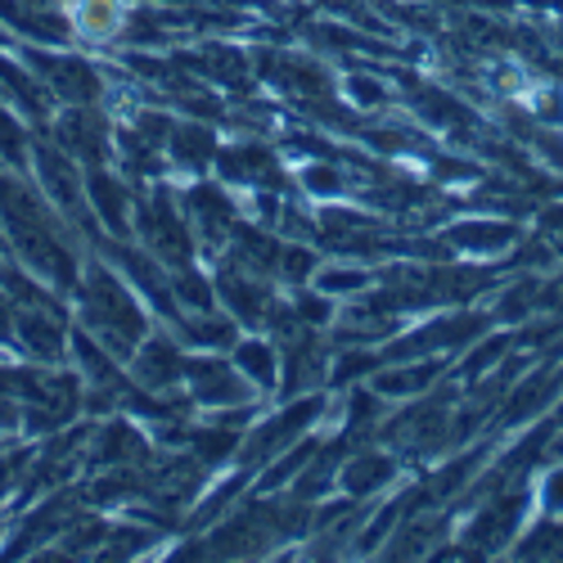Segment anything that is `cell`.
Wrapping results in <instances>:
<instances>
[{"label": "cell", "mask_w": 563, "mask_h": 563, "mask_svg": "<svg viewBox=\"0 0 563 563\" xmlns=\"http://www.w3.org/2000/svg\"><path fill=\"white\" fill-rule=\"evenodd\" d=\"M519 514H523V496L519 492H505V496H496L487 509H483V519L468 528V545H500L514 528H519Z\"/></svg>", "instance_id": "cell-5"}, {"label": "cell", "mask_w": 563, "mask_h": 563, "mask_svg": "<svg viewBox=\"0 0 563 563\" xmlns=\"http://www.w3.org/2000/svg\"><path fill=\"white\" fill-rule=\"evenodd\" d=\"M554 388H559V379H554V374H537L532 384H523L519 393L509 397V406H505V419L514 424V419H523V415H537V406H545V401L554 397Z\"/></svg>", "instance_id": "cell-19"}, {"label": "cell", "mask_w": 563, "mask_h": 563, "mask_svg": "<svg viewBox=\"0 0 563 563\" xmlns=\"http://www.w3.org/2000/svg\"><path fill=\"white\" fill-rule=\"evenodd\" d=\"M190 339H195V343H208V347H221V343H230V324L195 320V324H190Z\"/></svg>", "instance_id": "cell-31"}, {"label": "cell", "mask_w": 563, "mask_h": 563, "mask_svg": "<svg viewBox=\"0 0 563 563\" xmlns=\"http://www.w3.org/2000/svg\"><path fill=\"white\" fill-rule=\"evenodd\" d=\"M77 356L86 361V369H90V374H96V379H100V384H109V379H113V365L104 361V352H100L96 343H90V339H77Z\"/></svg>", "instance_id": "cell-28"}, {"label": "cell", "mask_w": 563, "mask_h": 563, "mask_svg": "<svg viewBox=\"0 0 563 563\" xmlns=\"http://www.w3.org/2000/svg\"><path fill=\"white\" fill-rule=\"evenodd\" d=\"M550 550H563V528H559V523H545V528L523 545V554H550Z\"/></svg>", "instance_id": "cell-33"}, {"label": "cell", "mask_w": 563, "mask_h": 563, "mask_svg": "<svg viewBox=\"0 0 563 563\" xmlns=\"http://www.w3.org/2000/svg\"><path fill=\"white\" fill-rule=\"evenodd\" d=\"M483 316H474V311H464V316H446V320H438V324H429V330H419V334H410L406 343H397L388 356H419V352H438V347H460V343H468L478 330H483Z\"/></svg>", "instance_id": "cell-3"}, {"label": "cell", "mask_w": 563, "mask_h": 563, "mask_svg": "<svg viewBox=\"0 0 563 563\" xmlns=\"http://www.w3.org/2000/svg\"><path fill=\"white\" fill-rule=\"evenodd\" d=\"M19 334H23V343H27L36 356H59V324L45 320L41 311H27V316L19 320Z\"/></svg>", "instance_id": "cell-20"}, {"label": "cell", "mask_w": 563, "mask_h": 563, "mask_svg": "<svg viewBox=\"0 0 563 563\" xmlns=\"http://www.w3.org/2000/svg\"><path fill=\"white\" fill-rule=\"evenodd\" d=\"M324 316H330L324 298H302V302H298V320H324Z\"/></svg>", "instance_id": "cell-38"}, {"label": "cell", "mask_w": 563, "mask_h": 563, "mask_svg": "<svg viewBox=\"0 0 563 563\" xmlns=\"http://www.w3.org/2000/svg\"><path fill=\"white\" fill-rule=\"evenodd\" d=\"M279 262H285V275H289V279H307V275H311V253H302V249L285 253Z\"/></svg>", "instance_id": "cell-34"}, {"label": "cell", "mask_w": 563, "mask_h": 563, "mask_svg": "<svg viewBox=\"0 0 563 563\" xmlns=\"http://www.w3.org/2000/svg\"><path fill=\"white\" fill-rule=\"evenodd\" d=\"M10 334V311H5V302H0V339Z\"/></svg>", "instance_id": "cell-39"}, {"label": "cell", "mask_w": 563, "mask_h": 563, "mask_svg": "<svg viewBox=\"0 0 563 563\" xmlns=\"http://www.w3.org/2000/svg\"><path fill=\"white\" fill-rule=\"evenodd\" d=\"M195 446H199V460H221V455H230L234 438L230 433H199Z\"/></svg>", "instance_id": "cell-32"}, {"label": "cell", "mask_w": 563, "mask_h": 563, "mask_svg": "<svg viewBox=\"0 0 563 563\" xmlns=\"http://www.w3.org/2000/svg\"><path fill=\"white\" fill-rule=\"evenodd\" d=\"M86 316L90 324H96V334L104 347L113 352H131L135 339L145 334V320H140L135 302L118 289V279H109L104 271L90 275V285H86Z\"/></svg>", "instance_id": "cell-1"}, {"label": "cell", "mask_w": 563, "mask_h": 563, "mask_svg": "<svg viewBox=\"0 0 563 563\" xmlns=\"http://www.w3.org/2000/svg\"><path fill=\"white\" fill-rule=\"evenodd\" d=\"M320 289L324 294H356V289H365V275L361 271H324Z\"/></svg>", "instance_id": "cell-27"}, {"label": "cell", "mask_w": 563, "mask_h": 563, "mask_svg": "<svg viewBox=\"0 0 563 563\" xmlns=\"http://www.w3.org/2000/svg\"><path fill=\"white\" fill-rule=\"evenodd\" d=\"M505 347H509L505 339H492V343H483V347H478L474 356H468V361H464V369H460V374H464V379H478V374H483L487 365H496V361L505 356Z\"/></svg>", "instance_id": "cell-25"}, {"label": "cell", "mask_w": 563, "mask_h": 563, "mask_svg": "<svg viewBox=\"0 0 563 563\" xmlns=\"http://www.w3.org/2000/svg\"><path fill=\"white\" fill-rule=\"evenodd\" d=\"M541 225H545L550 240L563 244V208H545V212H541Z\"/></svg>", "instance_id": "cell-37"}, {"label": "cell", "mask_w": 563, "mask_h": 563, "mask_svg": "<svg viewBox=\"0 0 563 563\" xmlns=\"http://www.w3.org/2000/svg\"><path fill=\"white\" fill-rule=\"evenodd\" d=\"M433 374H438L433 361H424V365H406V369L379 374V379H374V393H379V397H410V393H424V388L433 384Z\"/></svg>", "instance_id": "cell-15"}, {"label": "cell", "mask_w": 563, "mask_h": 563, "mask_svg": "<svg viewBox=\"0 0 563 563\" xmlns=\"http://www.w3.org/2000/svg\"><path fill=\"white\" fill-rule=\"evenodd\" d=\"M451 244H455V249H474V253H496V249L514 244V225H505V221H468V225H451Z\"/></svg>", "instance_id": "cell-10"}, {"label": "cell", "mask_w": 563, "mask_h": 563, "mask_svg": "<svg viewBox=\"0 0 563 563\" xmlns=\"http://www.w3.org/2000/svg\"><path fill=\"white\" fill-rule=\"evenodd\" d=\"M545 509L550 514H563V464L550 474V483H545Z\"/></svg>", "instance_id": "cell-36"}, {"label": "cell", "mask_w": 563, "mask_h": 563, "mask_svg": "<svg viewBox=\"0 0 563 563\" xmlns=\"http://www.w3.org/2000/svg\"><path fill=\"white\" fill-rule=\"evenodd\" d=\"M172 298H176V302H190V307H199V311H208V307H212V289L203 285V279H199L195 271H180V275H176Z\"/></svg>", "instance_id": "cell-23"}, {"label": "cell", "mask_w": 563, "mask_h": 563, "mask_svg": "<svg viewBox=\"0 0 563 563\" xmlns=\"http://www.w3.org/2000/svg\"><path fill=\"white\" fill-rule=\"evenodd\" d=\"M388 478H393V460H384V455H356V460H347L339 483L347 487V496H365L374 487H384Z\"/></svg>", "instance_id": "cell-13"}, {"label": "cell", "mask_w": 563, "mask_h": 563, "mask_svg": "<svg viewBox=\"0 0 563 563\" xmlns=\"http://www.w3.org/2000/svg\"><path fill=\"white\" fill-rule=\"evenodd\" d=\"M307 460H316V442H298V451H294L289 460H279V464L271 468V478H266V487H275V483H285L289 474H298V468H302Z\"/></svg>", "instance_id": "cell-26"}, {"label": "cell", "mask_w": 563, "mask_h": 563, "mask_svg": "<svg viewBox=\"0 0 563 563\" xmlns=\"http://www.w3.org/2000/svg\"><path fill=\"white\" fill-rule=\"evenodd\" d=\"M118 257H122V266L131 271L135 285H140V289H145V294L158 302V311H167V316H172V311H176V298H172V285H167V279L158 275V266H154L150 257H140V253H118Z\"/></svg>", "instance_id": "cell-14"}, {"label": "cell", "mask_w": 563, "mask_h": 563, "mask_svg": "<svg viewBox=\"0 0 563 563\" xmlns=\"http://www.w3.org/2000/svg\"><path fill=\"white\" fill-rule=\"evenodd\" d=\"M352 96H356L361 104H384V86L369 81V77H356V81H352Z\"/></svg>", "instance_id": "cell-35"}, {"label": "cell", "mask_w": 563, "mask_h": 563, "mask_svg": "<svg viewBox=\"0 0 563 563\" xmlns=\"http://www.w3.org/2000/svg\"><path fill=\"white\" fill-rule=\"evenodd\" d=\"M221 172L230 180H279V167L266 150L257 145H244V150H225L221 154Z\"/></svg>", "instance_id": "cell-11"}, {"label": "cell", "mask_w": 563, "mask_h": 563, "mask_svg": "<svg viewBox=\"0 0 563 563\" xmlns=\"http://www.w3.org/2000/svg\"><path fill=\"white\" fill-rule=\"evenodd\" d=\"M302 180H307L311 195H339V190H343V176H339L334 167H307Z\"/></svg>", "instance_id": "cell-29"}, {"label": "cell", "mask_w": 563, "mask_h": 563, "mask_svg": "<svg viewBox=\"0 0 563 563\" xmlns=\"http://www.w3.org/2000/svg\"><path fill=\"white\" fill-rule=\"evenodd\" d=\"M234 361H240V369L253 374L257 384H275V352L266 343H240Z\"/></svg>", "instance_id": "cell-22"}, {"label": "cell", "mask_w": 563, "mask_h": 563, "mask_svg": "<svg viewBox=\"0 0 563 563\" xmlns=\"http://www.w3.org/2000/svg\"><path fill=\"white\" fill-rule=\"evenodd\" d=\"M36 158H41V176H45V185L55 190V199L73 203V199H77V176H73L68 158H64V154H55V150H41Z\"/></svg>", "instance_id": "cell-21"}, {"label": "cell", "mask_w": 563, "mask_h": 563, "mask_svg": "<svg viewBox=\"0 0 563 563\" xmlns=\"http://www.w3.org/2000/svg\"><path fill=\"white\" fill-rule=\"evenodd\" d=\"M167 145H172V154H176L180 163L199 167V163H208V154H212V131H208L203 122H190V126H172Z\"/></svg>", "instance_id": "cell-17"}, {"label": "cell", "mask_w": 563, "mask_h": 563, "mask_svg": "<svg viewBox=\"0 0 563 563\" xmlns=\"http://www.w3.org/2000/svg\"><path fill=\"white\" fill-rule=\"evenodd\" d=\"M221 294L230 298V307L240 311L244 320H262V316H266V302H271L266 289L253 285V271H244V266L234 271V262L221 271Z\"/></svg>", "instance_id": "cell-8"}, {"label": "cell", "mask_w": 563, "mask_h": 563, "mask_svg": "<svg viewBox=\"0 0 563 563\" xmlns=\"http://www.w3.org/2000/svg\"><path fill=\"white\" fill-rule=\"evenodd\" d=\"M190 212H195V221H199V230L208 234V240H221V234L230 230V221H234V203L221 190H212V185L190 190Z\"/></svg>", "instance_id": "cell-9"}, {"label": "cell", "mask_w": 563, "mask_h": 563, "mask_svg": "<svg viewBox=\"0 0 563 563\" xmlns=\"http://www.w3.org/2000/svg\"><path fill=\"white\" fill-rule=\"evenodd\" d=\"M64 145L68 150H77L81 158H90V163H100V154H104V131H100V118H90V113H73L68 122H64Z\"/></svg>", "instance_id": "cell-16"}, {"label": "cell", "mask_w": 563, "mask_h": 563, "mask_svg": "<svg viewBox=\"0 0 563 563\" xmlns=\"http://www.w3.org/2000/svg\"><path fill=\"white\" fill-rule=\"evenodd\" d=\"M113 23H118V14H113V0H86V27H90V32L104 36Z\"/></svg>", "instance_id": "cell-30"}, {"label": "cell", "mask_w": 563, "mask_h": 563, "mask_svg": "<svg viewBox=\"0 0 563 563\" xmlns=\"http://www.w3.org/2000/svg\"><path fill=\"white\" fill-rule=\"evenodd\" d=\"M135 446H140V438H135L126 424H113V429L100 438L96 460H126V455H135Z\"/></svg>", "instance_id": "cell-24"}, {"label": "cell", "mask_w": 563, "mask_h": 563, "mask_svg": "<svg viewBox=\"0 0 563 563\" xmlns=\"http://www.w3.org/2000/svg\"><path fill=\"white\" fill-rule=\"evenodd\" d=\"M320 410H324L320 397H307V401H298V406H289V410H279L271 424H262V429L249 438L244 464H262L266 455H275V451H285L289 442H298V438L316 424V419H320Z\"/></svg>", "instance_id": "cell-2"}, {"label": "cell", "mask_w": 563, "mask_h": 563, "mask_svg": "<svg viewBox=\"0 0 563 563\" xmlns=\"http://www.w3.org/2000/svg\"><path fill=\"white\" fill-rule=\"evenodd\" d=\"M41 64V73L55 81V90L59 96H68V100H96L100 96V77L90 73L81 59H36Z\"/></svg>", "instance_id": "cell-7"}, {"label": "cell", "mask_w": 563, "mask_h": 563, "mask_svg": "<svg viewBox=\"0 0 563 563\" xmlns=\"http://www.w3.org/2000/svg\"><path fill=\"white\" fill-rule=\"evenodd\" d=\"M90 199H96V212L109 221V230H126V195L113 176H90Z\"/></svg>", "instance_id": "cell-18"}, {"label": "cell", "mask_w": 563, "mask_h": 563, "mask_svg": "<svg viewBox=\"0 0 563 563\" xmlns=\"http://www.w3.org/2000/svg\"><path fill=\"white\" fill-rule=\"evenodd\" d=\"M135 369H140V384H150V388H167V384H176V379H180V356L172 352V343L154 339L145 352H140Z\"/></svg>", "instance_id": "cell-12"}, {"label": "cell", "mask_w": 563, "mask_h": 563, "mask_svg": "<svg viewBox=\"0 0 563 563\" xmlns=\"http://www.w3.org/2000/svg\"><path fill=\"white\" fill-rule=\"evenodd\" d=\"M185 374H190L195 397L203 406H234V401H244L240 374H230V365H221V361H195V365H185Z\"/></svg>", "instance_id": "cell-4"}, {"label": "cell", "mask_w": 563, "mask_h": 563, "mask_svg": "<svg viewBox=\"0 0 563 563\" xmlns=\"http://www.w3.org/2000/svg\"><path fill=\"white\" fill-rule=\"evenodd\" d=\"M140 225H145L150 244H154L158 253H167L172 262L190 257V234L180 230V221H176V212L167 208V199H154V203L145 208V217H140Z\"/></svg>", "instance_id": "cell-6"}]
</instances>
